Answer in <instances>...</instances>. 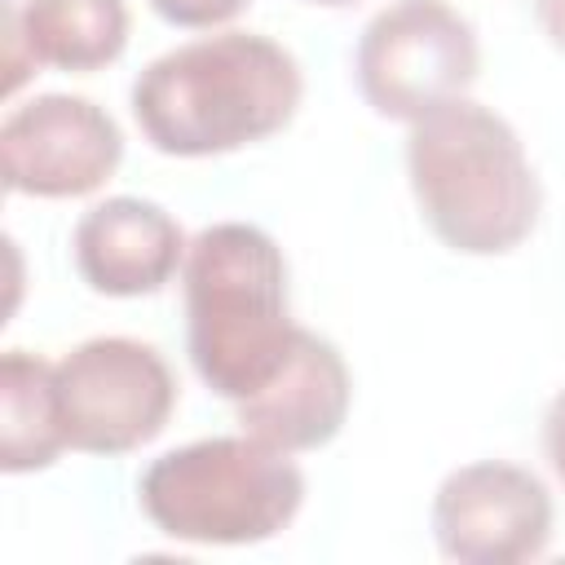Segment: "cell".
Masks as SVG:
<instances>
[{
  "label": "cell",
  "instance_id": "9c48e42d",
  "mask_svg": "<svg viewBox=\"0 0 565 565\" xmlns=\"http://www.w3.org/2000/svg\"><path fill=\"white\" fill-rule=\"evenodd\" d=\"M185 234L168 207L137 194L93 203L71 234L75 269L97 296L137 300L154 296L185 265Z\"/></svg>",
  "mask_w": 565,
  "mask_h": 565
},
{
  "label": "cell",
  "instance_id": "52a82bcc",
  "mask_svg": "<svg viewBox=\"0 0 565 565\" xmlns=\"http://www.w3.org/2000/svg\"><path fill=\"white\" fill-rule=\"evenodd\" d=\"M433 543L459 565H521L547 552L552 494L508 459H472L441 477L428 508Z\"/></svg>",
  "mask_w": 565,
  "mask_h": 565
},
{
  "label": "cell",
  "instance_id": "30bf717a",
  "mask_svg": "<svg viewBox=\"0 0 565 565\" xmlns=\"http://www.w3.org/2000/svg\"><path fill=\"white\" fill-rule=\"evenodd\" d=\"M349 406H353V375L344 353L327 335L300 327L278 375L234 411L243 433L287 455H305L340 437Z\"/></svg>",
  "mask_w": 565,
  "mask_h": 565
},
{
  "label": "cell",
  "instance_id": "7c38bea8",
  "mask_svg": "<svg viewBox=\"0 0 565 565\" xmlns=\"http://www.w3.org/2000/svg\"><path fill=\"white\" fill-rule=\"evenodd\" d=\"M66 450L53 362L26 349L0 358V468L9 477L53 468Z\"/></svg>",
  "mask_w": 565,
  "mask_h": 565
},
{
  "label": "cell",
  "instance_id": "4fadbf2b",
  "mask_svg": "<svg viewBox=\"0 0 565 565\" xmlns=\"http://www.w3.org/2000/svg\"><path fill=\"white\" fill-rule=\"evenodd\" d=\"M168 26H181V31H212V26H225L234 22L252 0H146Z\"/></svg>",
  "mask_w": 565,
  "mask_h": 565
},
{
  "label": "cell",
  "instance_id": "9a60e30c",
  "mask_svg": "<svg viewBox=\"0 0 565 565\" xmlns=\"http://www.w3.org/2000/svg\"><path fill=\"white\" fill-rule=\"evenodd\" d=\"M534 18H539V31L547 35V44L565 53V0H534Z\"/></svg>",
  "mask_w": 565,
  "mask_h": 565
},
{
  "label": "cell",
  "instance_id": "3957f363",
  "mask_svg": "<svg viewBox=\"0 0 565 565\" xmlns=\"http://www.w3.org/2000/svg\"><path fill=\"white\" fill-rule=\"evenodd\" d=\"M185 353L194 375L225 402L256 397L287 362L291 318L287 256L260 225L216 221L199 230L181 265Z\"/></svg>",
  "mask_w": 565,
  "mask_h": 565
},
{
  "label": "cell",
  "instance_id": "5bb4252c",
  "mask_svg": "<svg viewBox=\"0 0 565 565\" xmlns=\"http://www.w3.org/2000/svg\"><path fill=\"white\" fill-rule=\"evenodd\" d=\"M543 455H547L552 472L565 481V388L543 411Z\"/></svg>",
  "mask_w": 565,
  "mask_h": 565
},
{
  "label": "cell",
  "instance_id": "277c9868",
  "mask_svg": "<svg viewBox=\"0 0 565 565\" xmlns=\"http://www.w3.org/2000/svg\"><path fill=\"white\" fill-rule=\"evenodd\" d=\"M137 499L150 525L177 543L252 547L296 521L305 472L287 450L252 433L199 437L159 455L141 472Z\"/></svg>",
  "mask_w": 565,
  "mask_h": 565
},
{
  "label": "cell",
  "instance_id": "7a4b0ae2",
  "mask_svg": "<svg viewBox=\"0 0 565 565\" xmlns=\"http://www.w3.org/2000/svg\"><path fill=\"white\" fill-rule=\"evenodd\" d=\"M406 181L433 238L459 256L516 252L543 212L516 128L472 97H455L411 124Z\"/></svg>",
  "mask_w": 565,
  "mask_h": 565
},
{
  "label": "cell",
  "instance_id": "ba28073f",
  "mask_svg": "<svg viewBox=\"0 0 565 565\" xmlns=\"http://www.w3.org/2000/svg\"><path fill=\"white\" fill-rule=\"evenodd\" d=\"M124 159L119 124L79 93H40L0 124V177L9 194L84 199Z\"/></svg>",
  "mask_w": 565,
  "mask_h": 565
},
{
  "label": "cell",
  "instance_id": "2e32d148",
  "mask_svg": "<svg viewBox=\"0 0 565 565\" xmlns=\"http://www.w3.org/2000/svg\"><path fill=\"white\" fill-rule=\"evenodd\" d=\"M305 4H318V9H349V4H358V0H305Z\"/></svg>",
  "mask_w": 565,
  "mask_h": 565
},
{
  "label": "cell",
  "instance_id": "6da1fadb",
  "mask_svg": "<svg viewBox=\"0 0 565 565\" xmlns=\"http://www.w3.org/2000/svg\"><path fill=\"white\" fill-rule=\"evenodd\" d=\"M305 97L291 49L260 31H216L159 53L132 79L141 137L172 159H212L282 132Z\"/></svg>",
  "mask_w": 565,
  "mask_h": 565
},
{
  "label": "cell",
  "instance_id": "5b68a950",
  "mask_svg": "<svg viewBox=\"0 0 565 565\" xmlns=\"http://www.w3.org/2000/svg\"><path fill=\"white\" fill-rule=\"evenodd\" d=\"M481 71L472 22L446 0H393L358 35L353 79L380 119L415 124L419 115L468 97Z\"/></svg>",
  "mask_w": 565,
  "mask_h": 565
},
{
  "label": "cell",
  "instance_id": "8992f818",
  "mask_svg": "<svg viewBox=\"0 0 565 565\" xmlns=\"http://www.w3.org/2000/svg\"><path fill=\"white\" fill-rule=\"evenodd\" d=\"M66 446L79 455H128L150 446L172 411L177 380L163 353L132 335H93L53 362Z\"/></svg>",
  "mask_w": 565,
  "mask_h": 565
},
{
  "label": "cell",
  "instance_id": "8fae6325",
  "mask_svg": "<svg viewBox=\"0 0 565 565\" xmlns=\"http://www.w3.org/2000/svg\"><path fill=\"white\" fill-rule=\"evenodd\" d=\"M128 49L124 0H9L4 4V93H18L26 71L53 66L93 75Z\"/></svg>",
  "mask_w": 565,
  "mask_h": 565
}]
</instances>
